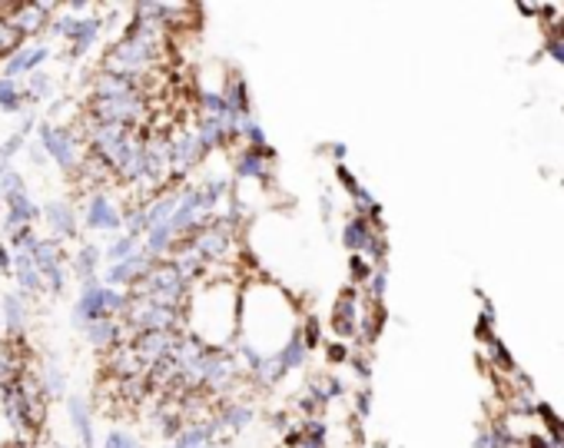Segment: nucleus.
<instances>
[{
    "label": "nucleus",
    "mask_w": 564,
    "mask_h": 448,
    "mask_svg": "<svg viewBox=\"0 0 564 448\" xmlns=\"http://www.w3.org/2000/svg\"><path fill=\"white\" fill-rule=\"evenodd\" d=\"M296 332H300V309L286 289H279L272 283H249L246 289H239L236 342H246L262 356H272Z\"/></svg>",
    "instance_id": "1"
},
{
    "label": "nucleus",
    "mask_w": 564,
    "mask_h": 448,
    "mask_svg": "<svg viewBox=\"0 0 564 448\" xmlns=\"http://www.w3.org/2000/svg\"><path fill=\"white\" fill-rule=\"evenodd\" d=\"M183 326L199 346L229 352L239 336V286L229 280L193 283L183 303Z\"/></svg>",
    "instance_id": "2"
},
{
    "label": "nucleus",
    "mask_w": 564,
    "mask_h": 448,
    "mask_svg": "<svg viewBox=\"0 0 564 448\" xmlns=\"http://www.w3.org/2000/svg\"><path fill=\"white\" fill-rule=\"evenodd\" d=\"M34 136L44 143V150H47L51 163H57V170H64L70 176L80 170V163L87 156V146H84L80 133L74 127H54L51 120H41Z\"/></svg>",
    "instance_id": "3"
},
{
    "label": "nucleus",
    "mask_w": 564,
    "mask_h": 448,
    "mask_svg": "<svg viewBox=\"0 0 564 448\" xmlns=\"http://www.w3.org/2000/svg\"><path fill=\"white\" fill-rule=\"evenodd\" d=\"M47 34L57 37V41H67L74 57H87V54L97 47V41L104 37V21H100V18H70V14H64V8H61V11L51 18Z\"/></svg>",
    "instance_id": "4"
},
{
    "label": "nucleus",
    "mask_w": 564,
    "mask_h": 448,
    "mask_svg": "<svg viewBox=\"0 0 564 448\" xmlns=\"http://www.w3.org/2000/svg\"><path fill=\"white\" fill-rule=\"evenodd\" d=\"M77 212H80V227L87 233H104L107 240L123 233V203H117L107 189L84 196Z\"/></svg>",
    "instance_id": "5"
},
{
    "label": "nucleus",
    "mask_w": 564,
    "mask_h": 448,
    "mask_svg": "<svg viewBox=\"0 0 564 448\" xmlns=\"http://www.w3.org/2000/svg\"><path fill=\"white\" fill-rule=\"evenodd\" d=\"M272 166H275V150H272V146H262V150L239 146V150L229 156L232 183H246V186H249V183H256V186H269Z\"/></svg>",
    "instance_id": "6"
},
{
    "label": "nucleus",
    "mask_w": 564,
    "mask_h": 448,
    "mask_svg": "<svg viewBox=\"0 0 564 448\" xmlns=\"http://www.w3.org/2000/svg\"><path fill=\"white\" fill-rule=\"evenodd\" d=\"M41 219L47 222V230H51V240L57 243H67V240H77L80 233V212L74 203L67 199H51L41 206Z\"/></svg>",
    "instance_id": "7"
},
{
    "label": "nucleus",
    "mask_w": 564,
    "mask_h": 448,
    "mask_svg": "<svg viewBox=\"0 0 564 448\" xmlns=\"http://www.w3.org/2000/svg\"><path fill=\"white\" fill-rule=\"evenodd\" d=\"M54 57V47L51 44H24L18 47L8 61H4V70H0V77H14V80H24L37 70H44Z\"/></svg>",
    "instance_id": "8"
},
{
    "label": "nucleus",
    "mask_w": 564,
    "mask_h": 448,
    "mask_svg": "<svg viewBox=\"0 0 564 448\" xmlns=\"http://www.w3.org/2000/svg\"><path fill=\"white\" fill-rule=\"evenodd\" d=\"M61 11V4H44V0H34V4H18L14 14L8 18V24L28 41V37H37L47 31L51 18Z\"/></svg>",
    "instance_id": "9"
},
{
    "label": "nucleus",
    "mask_w": 564,
    "mask_h": 448,
    "mask_svg": "<svg viewBox=\"0 0 564 448\" xmlns=\"http://www.w3.org/2000/svg\"><path fill=\"white\" fill-rule=\"evenodd\" d=\"M156 260H150L147 253H143V247L133 253V256H127L123 263H110V266H104V273H100V283L104 286H110V289H130L133 283H140L143 276H147V270L153 266Z\"/></svg>",
    "instance_id": "10"
},
{
    "label": "nucleus",
    "mask_w": 564,
    "mask_h": 448,
    "mask_svg": "<svg viewBox=\"0 0 564 448\" xmlns=\"http://www.w3.org/2000/svg\"><path fill=\"white\" fill-rule=\"evenodd\" d=\"M97 319H107V309H104V283H84L77 299H74V309H70V326L77 332H84L90 323Z\"/></svg>",
    "instance_id": "11"
},
{
    "label": "nucleus",
    "mask_w": 564,
    "mask_h": 448,
    "mask_svg": "<svg viewBox=\"0 0 564 448\" xmlns=\"http://www.w3.org/2000/svg\"><path fill=\"white\" fill-rule=\"evenodd\" d=\"M37 219H41V206L31 199V193H21L14 199H4V219H0V230L11 237L24 227H34Z\"/></svg>",
    "instance_id": "12"
},
{
    "label": "nucleus",
    "mask_w": 564,
    "mask_h": 448,
    "mask_svg": "<svg viewBox=\"0 0 564 448\" xmlns=\"http://www.w3.org/2000/svg\"><path fill=\"white\" fill-rule=\"evenodd\" d=\"M67 273H74L80 280V286L84 283H97L100 273H104V247L94 243V240L90 243H80L77 253L67 260Z\"/></svg>",
    "instance_id": "13"
},
{
    "label": "nucleus",
    "mask_w": 564,
    "mask_h": 448,
    "mask_svg": "<svg viewBox=\"0 0 564 448\" xmlns=\"http://www.w3.org/2000/svg\"><path fill=\"white\" fill-rule=\"evenodd\" d=\"M130 342H133V349H137L140 362H143L147 369H153L156 362H163V359H170V356H173V349H176L180 336H176V332H147V336L130 339Z\"/></svg>",
    "instance_id": "14"
},
{
    "label": "nucleus",
    "mask_w": 564,
    "mask_h": 448,
    "mask_svg": "<svg viewBox=\"0 0 564 448\" xmlns=\"http://www.w3.org/2000/svg\"><path fill=\"white\" fill-rule=\"evenodd\" d=\"M252 418H256V412H252V405L242 402V398H226V402H219V405H216V415H213L219 435H239L242 428L252 425Z\"/></svg>",
    "instance_id": "15"
},
{
    "label": "nucleus",
    "mask_w": 564,
    "mask_h": 448,
    "mask_svg": "<svg viewBox=\"0 0 564 448\" xmlns=\"http://www.w3.org/2000/svg\"><path fill=\"white\" fill-rule=\"evenodd\" d=\"M28 316H31V299H24L18 289L4 293V299H0V323H4V336L21 339L28 329Z\"/></svg>",
    "instance_id": "16"
},
{
    "label": "nucleus",
    "mask_w": 564,
    "mask_h": 448,
    "mask_svg": "<svg viewBox=\"0 0 564 448\" xmlns=\"http://www.w3.org/2000/svg\"><path fill=\"white\" fill-rule=\"evenodd\" d=\"M362 306H359V293L356 289H346L339 299H336V309H333V329L336 336L343 339H352L359 332V323H362Z\"/></svg>",
    "instance_id": "17"
},
{
    "label": "nucleus",
    "mask_w": 564,
    "mask_h": 448,
    "mask_svg": "<svg viewBox=\"0 0 564 448\" xmlns=\"http://www.w3.org/2000/svg\"><path fill=\"white\" fill-rule=\"evenodd\" d=\"M67 415H70V425L77 431V441L80 448H97V425H94V408L84 395H67Z\"/></svg>",
    "instance_id": "18"
},
{
    "label": "nucleus",
    "mask_w": 564,
    "mask_h": 448,
    "mask_svg": "<svg viewBox=\"0 0 564 448\" xmlns=\"http://www.w3.org/2000/svg\"><path fill=\"white\" fill-rule=\"evenodd\" d=\"M343 247H346L352 256L376 253V227H372V219H366V216H349V219H346V227H343Z\"/></svg>",
    "instance_id": "19"
},
{
    "label": "nucleus",
    "mask_w": 564,
    "mask_h": 448,
    "mask_svg": "<svg viewBox=\"0 0 564 448\" xmlns=\"http://www.w3.org/2000/svg\"><path fill=\"white\" fill-rule=\"evenodd\" d=\"M226 110L232 117H242V113H252V97H249V84L239 70H229L226 80H223V90H219Z\"/></svg>",
    "instance_id": "20"
},
{
    "label": "nucleus",
    "mask_w": 564,
    "mask_h": 448,
    "mask_svg": "<svg viewBox=\"0 0 564 448\" xmlns=\"http://www.w3.org/2000/svg\"><path fill=\"white\" fill-rule=\"evenodd\" d=\"M183 240L173 233V227H170V222H160V227H150L147 230V237H143V253L150 256V260H170L173 253H176V247H180Z\"/></svg>",
    "instance_id": "21"
},
{
    "label": "nucleus",
    "mask_w": 564,
    "mask_h": 448,
    "mask_svg": "<svg viewBox=\"0 0 564 448\" xmlns=\"http://www.w3.org/2000/svg\"><path fill=\"white\" fill-rule=\"evenodd\" d=\"M11 276H14V283H18V293L24 296V299H31V296H41V293H47V286H44V276H41V270L34 266V260L31 256H24V253H14V266H11Z\"/></svg>",
    "instance_id": "22"
},
{
    "label": "nucleus",
    "mask_w": 564,
    "mask_h": 448,
    "mask_svg": "<svg viewBox=\"0 0 564 448\" xmlns=\"http://www.w3.org/2000/svg\"><path fill=\"white\" fill-rule=\"evenodd\" d=\"M84 339L94 346V349H100V352H110L113 346H120V342H130L127 339V332H123V323L120 319H97V323H90L87 329H84Z\"/></svg>",
    "instance_id": "23"
},
{
    "label": "nucleus",
    "mask_w": 564,
    "mask_h": 448,
    "mask_svg": "<svg viewBox=\"0 0 564 448\" xmlns=\"http://www.w3.org/2000/svg\"><path fill=\"white\" fill-rule=\"evenodd\" d=\"M130 94H143V90L133 80L117 77V74H104V70L94 77V87H90V100H117V97H130Z\"/></svg>",
    "instance_id": "24"
},
{
    "label": "nucleus",
    "mask_w": 564,
    "mask_h": 448,
    "mask_svg": "<svg viewBox=\"0 0 564 448\" xmlns=\"http://www.w3.org/2000/svg\"><path fill=\"white\" fill-rule=\"evenodd\" d=\"M209 441H219V428H216L213 418H199V422H186L173 445H180V448H203Z\"/></svg>",
    "instance_id": "25"
},
{
    "label": "nucleus",
    "mask_w": 564,
    "mask_h": 448,
    "mask_svg": "<svg viewBox=\"0 0 564 448\" xmlns=\"http://www.w3.org/2000/svg\"><path fill=\"white\" fill-rule=\"evenodd\" d=\"M21 87H24L28 103H51V100L57 97V80H54V74H47V70H37V74L24 77Z\"/></svg>",
    "instance_id": "26"
},
{
    "label": "nucleus",
    "mask_w": 564,
    "mask_h": 448,
    "mask_svg": "<svg viewBox=\"0 0 564 448\" xmlns=\"http://www.w3.org/2000/svg\"><path fill=\"white\" fill-rule=\"evenodd\" d=\"M41 385H44V395L47 398H67L70 395V382H67V369L57 362V359H47L44 362V372H41Z\"/></svg>",
    "instance_id": "27"
},
{
    "label": "nucleus",
    "mask_w": 564,
    "mask_h": 448,
    "mask_svg": "<svg viewBox=\"0 0 564 448\" xmlns=\"http://www.w3.org/2000/svg\"><path fill=\"white\" fill-rule=\"evenodd\" d=\"M0 113H11V117L28 113V97H24L21 80H14V77H0Z\"/></svg>",
    "instance_id": "28"
},
{
    "label": "nucleus",
    "mask_w": 564,
    "mask_h": 448,
    "mask_svg": "<svg viewBox=\"0 0 564 448\" xmlns=\"http://www.w3.org/2000/svg\"><path fill=\"white\" fill-rule=\"evenodd\" d=\"M147 209V222L150 227H160V222H170L173 219V209H176V189H163L156 193L150 203H143Z\"/></svg>",
    "instance_id": "29"
},
{
    "label": "nucleus",
    "mask_w": 564,
    "mask_h": 448,
    "mask_svg": "<svg viewBox=\"0 0 564 448\" xmlns=\"http://www.w3.org/2000/svg\"><path fill=\"white\" fill-rule=\"evenodd\" d=\"M279 362H282V369L286 372H296V369H306V362H310V346L303 342V336L296 332L286 346H282L279 352Z\"/></svg>",
    "instance_id": "30"
},
{
    "label": "nucleus",
    "mask_w": 564,
    "mask_h": 448,
    "mask_svg": "<svg viewBox=\"0 0 564 448\" xmlns=\"http://www.w3.org/2000/svg\"><path fill=\"white\" fill-rule=\"evenodd\" d=\"M140 243H143V240H137V237H130V233L110 237L107 247H104V263H107V266H110V263H123L127 256H133V253L140 250Z\"/></svg>",
    "instance_id": "31"
},
{
    "label": "nucleus",
    "mask_w": 564,
    "mask_h": 448,
    "mask_svg": "<svg viewBox=\"0 0 564 448\" xmlns=\"http://www.w3.org/2000/svg\"><path fill=\"white\" fill-rule=\"evenodd\" d=\"M21 193H31V186H28V179H24L21 170L8 166L4 176H0V199H14V196H21Z\"/></svg>",
    "instance_id": "32"
},
{
    "label": "nucleus",
    "mask_w": 564,
    "mask_h": 448,
    "mask_svg": "<svg viewBox=\"0 0 564 448\" xmlns=\"http://www.w3.org/2000/svg\"><path fill=\"white\" fill-rule=\"evenodd\" d=\"M104 309H107L110 319H123L127 309H130V293H127V289H110V286H104Z\"/></svg>",
    "instance_id": "33"
},
{
    "label": "nucleus",
    "mask_w": 564,
    "mask_h": 448,
    "mask_svg": "<svg viewBox=\"0 0 564 448\" xmlns=\"http://www.w3.org/2000/svg\"><path fill=\"white\" fill-rule=\"evenodd\" d=\"M183 425H186V418L180 415V412H160L156 415V435L170 445V441H176V435L183 431Z\"/></svg>",
    "instance_id": "34"
},
{
    "label": "nucleus",
    "mask_w": 564,
    "mask_h": 448,
    "mask_svg": "<svg viewBox=\"0 0 564 448\" xmlns=\"http://www.w3.org/2000/svg\"><path fill=\"white\" fill-rule=\"evenodd\" d=\"M8 240H11V253H24V256H31V253L37 250V243H41V233H37L34 227H24V230L11 233Z\"/></svg>",
    "instance_id": "35"
},
{
    "label": "nucleus",
    "mask_w": 564,
    "mask_h": 448,
    "mask_svg": "<svg viewBox=\"0 0 564 448\" xmlns=\"http://www.w3.org/2000/svg\"><path fill=\"white\" fill-rule=\"evenodd\" d=\"M104 448H143V445L130 428H110L104 435Z\"/></svg>",
    "instance_id": "36"
},
{
    "label": "nucleus",
    "mask_w": 564,
    "mask_h": 448,
    "mask_svg": "<svg viewBox=\"0 0 564 448\" xmlns=\"http://www.w3.org/2000/svg\"><path fill=\"white\" fill-rule=\"evenodd\" d=\"M24 146H28V136L14 130L4 143H0V163L11 166V160H14V156H21V153H24Z\"/></svg>",
    "instance_id": "37"
},
{
    "label": "nucleus",
    "mask_w": 564,
    "mask_h": 448,
    "mask_svg": "<svg viewBox=\"0 0 564 448\" xmlns=\"http://www.w3.org/2000/svg\"><path fill=\"white\" fill-rule=\"evenodd\" d=\"M21 156H24L31 166H41V170L51 163V156H47V150H44V143H41L37 136H31V140H28V146H24V153H21Z\"/></svg>",
    "instance_id": "38"
},
{
    "label": "nucleus",
    "mask_w": 564,
    "mask_h": 448,
    "mask_svg": "<svg viewBox=\"0 0 564 448\" xmlns=\"http://www.w3.org/2000/svg\"><path fill=\"white\" fill-rule=\"evenodd\" d=\"M21 438H18V428L11 425V418L4 415V408H0V448H18Z\"/></svg>",
    "instance_id": "39"
},
{
    "label": "nucleus",
    "mask_w": 564,
    "mask_h": 448,
    "mask_svg": "<svg viewBox=\"0 0 564 448\" xmlns=\"http://www.w3.org/2000/svg\"><path fill=\"white\" fill-rule=\"evenodd\" d=\"M372 270H376V263H369L366 256H352V260H349V276H352V283H366V280L372 276Z\"/></svg>",
    "instance_id": "40"
},
{
    "label": "nucleus",
    "mask_w": 564,
    "mask_h": 448,
    "mask_svg": "<svg viewBox=\"0 0 564 448\" xmlns=\"http://www.w3.org/2000/svg\"><path fill=\"white\" fill-rule=\"evenodd\" d=\"M336 176H339V183H343V189H346L349 196H356V193L362 189V186L356 183V176H352V173H349L346 166H339V170H336Z\"/></svg>",
    "instance_id": "41"
},
{
    "label": "nucleus",
    "mask_w": 564,
    "mask_h": 448,
    "mask_svg": "<svg viewBox=\"0 0 564 448\" xmlns=\"http://www.w3.org/2000/svg\"><path fill=\"white\" fill-rule=\"evenodd\" d=\"M11 266H14V253H11V247L0 243V273L11 276Z\"/></svg>",
    "instance_id": "42"
},
{
    "label": "nucleus",
    "mask_w": 564,
    "mask_h": 448,
    "mask_svg": "<svg viewBox=\"0 0 564 448\" xmlns=\"http://www.w3.org/2000/svg\"><path fill=\"white\" fill-rule=\"evenodd\" d=\"M319 212H323V222H329V219H333L336 203H333V196H329V193H323V199H319Z\"/></svg>",
    "instance_id": "43"
},
{
    "label": "nucleus",
    "mask_w": 564,
    "mask_h": 448,
    "mask_svg": "<svg viewBox=\"0 0 564 448\" xmlns=\"http://www.w3.org/2000/svg\"><path fill=\"white\" fill-rule=\"evenodd\" d=\"M349 359V349L346 346H329V362H343Z\"/></svg>",
    "instance_id": "44"
},
{
    "label": "nucleus",
    "mask_w": 564,
    "mask_h": 448,
    "mask_svg": "<svg viewBox=\"0 0 564 448\" xmlns=\"http://www.w3.org/2000/svg\"><path fill=\"white\" fill-rule=\"evenodd\" d=\"M203 448H229V445H223V441H209V445H203Z\"/></svg>",
    "instance_id": "45"
},
{
    "label": "nucleus",
    "mask_w": 564,
    "mask_h": 448,
    "mask_svg": "<svg viewBox=\"0 0 564 448\" xmlns=\"http://www.w3.org/2000/svg\"><path fill=\"white\" fill-rule=\"evenodd\" d=\"M4 342H8V339H4V323H0V349H4Z\"/></svg>",
    "instance_id": "46"
},
{
    "label": "nucleus",
    "mask_w": 564,
    "mask_h": 448,
    "mask_svg": "<svg viewBox=\"0 0 564 448\" xmlns=\"http://www.w3.org/2000/svg\"><path fill=\"white\" fill-rule=\"evenodd\" d=\"M51 448H70V445H64V441H54Z\"/></svg>",
    "instance_id": "47"
},
{
    "label": "nucleus",
    "mask_w": 564,
    "mask_h": 448,
    "mask_svg": "<svg viewBox=\"0 0 564 448\" xmlns=\"http://www.w3.org/2000/svg\"><path fill=\"white\" fill-rule=\"evenodd\" d=\"M4 170H8V166H4V163H0V176H4Z\"/></svg>",
    "instance_id": "48"
},
{
    "label": "nucleus",
    "mask_w": 564,
    "mask_h": 448,
    "mask_svg": "<svg viewBox=\"0 0 564 448\" xmlns=\"http://www.w3.org/2000/svg\"><path fill=\"white\" fill-rule=\"evenodd\" d=\"M166 448H180V445H173V441H170V445H166Z\"/></svg>",
    "instance_id": "49"
}]
</instances>
